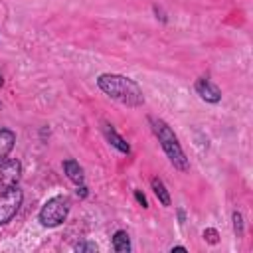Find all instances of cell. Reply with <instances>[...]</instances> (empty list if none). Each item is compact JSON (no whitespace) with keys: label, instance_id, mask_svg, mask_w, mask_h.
Listing matches in <instances>:
<instances>
[{"label":"cell","instance_id":"1","mask_svg":"<svg viewBox=\"0 0 253 253\" xmlns=\"http://www.w3.org/2000/svg\"><path fill=\"white\" fill-rule=\"evenodd\" d=\"M97 85L105 95H109L111 99H115L126 107H142L144 105L142 89L130 77H125L119 73H101L97 77Z\"/></svg>","mask_w":253,"mask_h":253},{"label":"cell","instance_id":"2","mask_svg":"<svg viewBox=\"0 0 253 253\" xmlns=\"http://www.w3.org/2000/svg\"><path fill=\"white\" fill-rule=\"evenodd\" d=\"M148 123L152 126V132L156 134L162 150L166 152L168 160L172 162V166L176 170H180V172H186L190 168V162H188V158H186V154H184V150H182V146L178 142V136L168 126V123L162 121V119H156V117H148Z\"/></svg>","mask_w":253,"mask_h":253},{"label":"cell","instance_id":"3","mask_svg":"<svg viewBox=\"0 0 253 253\" xmlns=\"http://www.w3.org/2000/svg\"><path fill=\"white\" fill-rule=\"evenodd\" d=\"M69 210H71V200H69V196L57 194V196L49 198V200L42 206L38 219H40V223H42L43 227H57V225H61V223L67 219Z\"/></svg>","mask_w":253,"mask_h":253},{"label":"cell","instance_id":"4","mask_svg":"<svg viewBox=\"0 0 253 253\" xmlns=\"http://www.w3.org/2000/svg\"><path fill=\"white\" fill-rule=\"evenodd\" d=\"M22 200H24V194L18 186H12L0 192V225H6L8 221H12V217L18 213L22 206Z\"/></svg>","mask_w":253,"mask_h":253},{"label":"cell","instance_id":"5","mask_svg":"<svg viewBox=\"0 0 253 253\" xmlns=\"http://www.w3.org/2000/svg\"><path fill=\"white\" fill-rule=\"evenodd\" d=\"M22 178V164L16 158H6L4 162H0V192L18 186Z\"/></svg>","mask_w":253,"mask_h":253},{"label":"cell","instance_id":"6","mask_svg":"<svg viewBox=\"0 0 253 253\" xmlns=\"http://www.w3.org/2000/svg\"><path fill=\"white\" fill-rule=\"evenodd\" d=\"M196 93L206 101V103H219L221 101V91L215 83H211L208 77H200L194 85Z\"/></svg>","mask_w":253,"mask_h":253},{"label":"cell","instance_id":"7","mask_svg":"<svg viewBox=\"0 0 253 253\" xmlns=\"http://www.w3.org/2000/svg\"><path fill=\"white\" fill-rule=\"evenodd\" d=\"M103 134H105V138L119 150V152H123V154H128L130 152V144L115 130V126L111 125V123H107V121H103Z\"/></svg>","mask_w":253,"mask_h":253},{"label":"cell","instance_id":"8","mask_svg":"<svg viewBox=\"0 0 253 253\" xmlns=\"http://www.w3.org/2000/svg\"><path fill=\"white\" fill-rule=\"evenodd\" d=\"M63 172H65V176H67L75 186H81V184L85 182L83 168H81V166H79V162H77V160H73V158L63 160Z\"/></svg>","mask_w":253,"mask_h":253},{"label":"cell","instance_id":"9","mask_svg":"<svg viewBox=\"0 0 253 253\" xmlns=\"http://www.w3.org/2000/svg\"><path fill=\"white\" fill-rule=\"evenodd\" d=\"M14 144H16V132L10 128H0V162L8 158Z\"/></svg>","mask_w":253,"mask_h":253},{"label":"cell","instance_id":"10","mask_svg":"<svg viewBox=\"0 0 253 253\" xmlns=\"http://www.w3.org/2000/svg\"><path fill=\"white\" fill-rule=\"evenodd\" d=\"M150 186H152V192H154V196L158 198V202H160L164 208H168L172 202H170V194H168V190H166L164 182H162L158 176H154V178L150 180Z\"/></svg>","mask_w":253,"mask_h":253},{"label":"cell","instance_id":"11","mask_svg":"<svg viewBox=\"0 0 253 253\" xmlns=\"http://www.w3.org/2000/svg\"><path fill=\"white\" fill-rule=\"evenodd\" d=\"M113 249L117 253H128L130 251V239H128V233L125 229L115 231V235H113Z\"/></svg>","mask_w":253,"mask_h":253},{"label":"cell","instance_id":"12","mask_svg":"<svg viewBox=\"0 0 253 253\" xmlns=\"http://www.w3.org/2000/svg\"><path fill=\"white\" fill-rule=\"evenodd\" d=\"M231 219H233V233H235V237H243V215L235 210Z\"/></svg>","mask_w":253,"mask_h":253},{"label":"cell","instance_id":"13","mask_svg":"<svg viewBox=\"0 0 253 253\" xmlns=\"http://www.w3.org/2000/svg\"><path fill=\"white\" fill-rule=\"evenodd\" d=\"M204 239H206L208 243L215 245V243L219 241V233H217V229H213V227H208V229H204Z\"/></svg>","mask_w":253,"mask_h":253},{"label":"cell","instance_id":"14","mask_svg":"<svg viewBox=\"0 0 253 253\" xmlns=\"http://www.w3.org/2000/svg\"><path fill=\"white\" fill-rule=\"evenodd\" d=\"M75 249L77 251H97V245L95 243H77Z\"/></svg>","mask_w":253,"mask_h":253},{"label":"cell","instance_id":"15","mask_svg":"<svg viewBox=\"0 0 253 253\" xmlns=\"http://www.w3.org/2000/svg\"><path fill=\"white\" fill-rule=\"evenodd\" d=\"M134 198H136V202H138L142 208H148V202H146V198H144V194H142L140 190H134Z\"/></svg>","mask_w":253,"mask_h":253},{"label":"cell","instance_id":"16","mask_svg":"<svg viewBox=\"0 0 253 253\" xmlns=\"http://www.w3.org/2000/svg\"><path fill=\"white\" fill-rule=\"evenodd\" d=\"M77 196H79V198H85V196H87V188H85L83 184L77 186Z\"/></svg>","mask_w":253,"mask_h":253},{"label":"cell","instance_id":"17","mask_svg":"<svg viewBox=\"0 0 253 253\" xmlns=\"http://www.w3.org/2000/svg\"><path fill=\"white\" fill-rule=\"evenodd\" d=\"M178 219H180V225L184 223V219H186V213H184V210H178Z\"/></svg>","mask_w":253,"mask_h":253},{"label":"cell","instance_id":"18","mask_svg":"<svg viewBox=\"0 0 253 253\" xmlns=\"http://www.w3.org/2000/svg\"><path fill=\"white\" fill-rule=\"evenodd\" d=\"M172 251H188L184 245H176V247H172Z\"/></svg>","mask_w":253,"mask_h":253},{"label":"cell","instance_id":"19","mask_svg":"<svg viewBox=\"0 0 253 253\" xmlns=\"http://www.w3.org/2000/svg\"><path fill=\"white\" fill-rule=\"evenodd\" d=\"M2 85H4V79H2V75H0V87H2Z\"/></svg>","mask_w":253,"mask_h":253}]
</instances>
